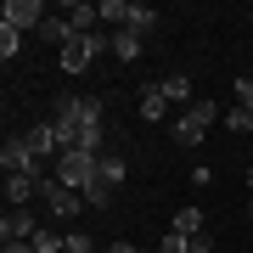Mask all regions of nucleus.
<instances>
[{
    "label": "nucleus",
    "instance_id": "nucleus-1",
    "mask_svg": "<svg viewBox=\"0 0 253 253\" xmlns=\"http://www.w3.org/2000/svg\"><path fill=\"white\" fill-rule=\"evenodd\" d=\"M107 51H113V34H107V28H96V34H73L56 56H62V68H68V73H84L96 56H107Z\"/></svg>",
    "mask_w": 253,
    "mask_h": 253
},
{
    "label": "nucleus",
    "instance_id": "nucleus-2",
    "mask_svg": "<svg viewBox=\"0 0 253 253\" xmlns=\"http://www.w3.org/2000/svg\"><path fill=\"white\" fill-rule=\"evenodd\" d=\"M158 11L129 6V0H101V28H135V34H152Z\"/></svg>",
    "mask_w": 253,
    "mask_h": 253
},
{
    "label": "nucleus",
    "instance_id": "nucleus-3",
    "mask_svg": "<svg viewBox=\"0 0 253 253\" xmlns=\"http://www.w3.org/2000/svg\"><path fill=\"white\" fill-rule=\"evenodd\" d=\"M96 169H101L96 152H62V158H56V180H62L68 191H84L96 180Z\"/></svg>",
    "mask_w": 253,
    "mask_h": 253
},
{
    "label": "nucleus",
    "instance_id": "nucleus-4",
    "mask_svg": "<svg viewBox=\"0 0 253 253\" xmlns=\"http://www.w3.org/2000/svg\"><path fill=\"white\" fill-rule=\"evenodd\" d=\"M214 118H219L214 101H191V107L180 113V124H174V141H180V146H203V135H208Z\"/></svg>",
    "mask_w": 253,
    "mask_h": 253
},
{
    "label": "nucleus",
    "instance_id": "nucleus-5",
    "mask_svg": "<svg viewBox=\"0 0 253 253\" xmlns=\"http://www.w3.org/2000/svg\"><path fill=\"white\" fill-rule=\"evenodd\" d=\"M45 17H51V11L40 6V0H6V6H0V23L17 28V34H28V28L40 34V28H45Z\"/></svg>",
    "mask_w": 253,
    "mask_h": 253
},
{
    "label": "nucleus",
    "instance_id": "nucleus-6",
    "mask_svg": "<svg viewBox=\"0 0 253 253\" xmlns=\"http://www.w3.org/2000/svg\"><path fill=\"white\" fill-rule=\"evenodd\" d=\"M40 203H45L56 219H73V214L84 208V191H68L62 180H51V174H45V180H40Z\"/></svg>",
    "mask_w": 253,
    "mask_h": 253
},
{
    "label": "nucleus",
    "instance_id": "nucleus-7",
    "mask_svg": "<svg viewBox=\"0 0 253 253\" xmlns=\"http://www.w3.org/2000/svg\"><path fill=\"white\" fill-rule=\"evenodd\" d=\"M40 231H45V225H40L28 208H6V219H0V242H34Z\"/></svg>",
    "mask_w": 253,
    "mask_h": 253
},
{
    "label": "nucleus",
    "instance_id": "nucleus-8",
    "mask_svg": "<svg viewBox=\"0 0 253 253\" xmlns=\"http://www.w3.org/2000/svg\"><path fill=\"white\" fill-rule=\"evenodd\" d=\"M0 169H6V174H40V158L28 152L23 135H11L6 146H0Z\"/></svg>",
    "mask_w": 253,
    "mask_h": 253
},
{
    "label": "nucleus",
    "instance_id": "nucleus-9",
    "mask_svg": "<svg viewBox=\"0 0 253 253\" xmlns=\"http://www.w3.org/2000/svg\"><path fill=\"white\" fill-rule=\"evenodd\" d=\"M40 180H45V174H6V203L11 208H28L40 197Z\"/></svg>",
    "mask_w": 253,
    "mask_h": 253
},
{
    "label": "nucleus",
    "instance_id": "nucleus-10",
    "mask_svg": "<svg viewBox=\"0 0 253 253\" xmlns=\"http://www.w3.org/2000/svg\"><path fill=\"white\" fill-rule=\"evenodd\" d=\"M62 17L73 34H96V23H101V6H84V0H68L62 6Z\"/></svg>",
    "mask_w": 253,
    "mask_h": 253
},
{
    "label": "nucleus",
    "instance_id": "nucleus-11",
    "mask_svg": "<svg viewBox=\"0 0 253 253\" xmlns=\"http://www.w3.org/2000/svg\"><path fill=\"white\" fill-rule=\"evenodd\" d=\"M23 141H28V152H34V158H51V152L62 158V146H56V129H51V124H28Z\"/></svg>",
    "mask_w": 253,
    "mask_h": 253
},
{
    "label": "nucleus",
    "instance_id": "nucleus-12",
    "mask_svg": "<svg viewBox=\"0 0 253 253\" xmlns=\"http://www.w3.org/2000/svg\"><path fill=\"white\" fill-rule=\"evenodd\" d=\"M124 174H129L124 152H101V169H96V180H101V186H107V191H118V186H124Z\"/></svg>",
    "mask_w": 253,
    "mask_h": 253
},
{
    "label": "nucleus",
    "instance_id": "nucleus-13",
    "mask_svg": "<svg viewBox=\"0 0 253 253\" xmlns=\"http://www.w3.org/2000/svg\"><path fill=\"white\" fill-rule=\"evenodd\" d=\"M113 56H118V62H135V56H141V34H135V28H113Z\"/></svg>",
    "mask_w": 253,
    "mask_h": 253
},
{
    "label": "nucleus",
    "instance_id": "nucleus-14",
    "mask_svg": "<svg viewBox=\"0 0 253 253\" xmlns=\"http://www.w3.org/2000/svg\"><path fill=\"white\" fill-rule=\"evenodd\" d=\"M40 40H45V45H56V51H62L68 40H73V28H68V17H62V11H56V17H45V28H40Z\"/></svg>",
    "mask_w": 253,
    "mask_h": 253
},
{
    "label": "nucleus",
    "instance_id": "nucleus-15",
    "mask_svg": "<svg viewBox=\"0 0 253 253\" xmlns=\"http://www.w3.org/2000/svg\"><path fill=\"white\" fill-rule=\"evenodd\" d=\"M169 231H180V236H197V231H208V225H203V208H197V203H186L180 214H174V225H169Z\"/></svg>",
    "mask_w": 253,
    "mask_h": 253
},
{
    "label": "nucleus",
    "instance_id": "nucleus-16",
    "mask_svg": "<svg viewBox=\"0 0 253 253\" xmlns=\"http://www.w3.org/2000/svg\"><path fill=\"white\" fill-rule=\"evenodd\" d=\"M169 113V96H163V84H146L141 90V118H163Z\"/></svg>",
    "mask_w": 253,
    "mask_h": 253
},
{
    "label": "nucleus",
    "instance_id": "nucleus-17",
    "mask_svg": "<svg viewBox=\"0 0 253 253\" xmlns=\"http://www.w3.org/2000/svg\"><path fill=\"white\" fill-rule=\"evenodd\" d=\"M163 96H169V101H191V79H186V73H163Z\"/></svg>",
    "mask_w": 253,
    "mask_h": 253
},
{
    "label": "nucleus",
    "instance_id": "nucleus-18",
    "mask_svg": "<svg viewBox=\"0 0 253 253\" xmlns=\"http://www.w3.org/2000/svg\"><path fill=\"white\" fill-rule=\"evenodd\" d=\"M62 248H68V236H56L51 225H45V231L34 236V253H62Z\"/></svg>",
    "mask_w": 253,
    "mask_h": 253
},
{
    "label": "nucleus",
    "instance_id": "nucleus-19",
    "mask_svg": "<svg viewBox=\"0 0 253 253\" xmlns=\"http://www.w3.org/2000/svg\"><path fill=\"white\" fill-rule=\"evenodd\" d=\"M17 51H23V34H17V28H6V23H0V56L11 62Z\"/></svg>",
    "mask_w": 253,
    "mask_h": 253
},
{
    "label": "nucleus",
    "instance_id": "nucleus-20",
    "mask_svg": "<svg viewBox=\"0 0 253 253\" xmlns=\"http://www.w3.org/2000/svg\"><path fill=\"white\" fill-rule=\"evenodd\" d=\"M62 253H96V236H84V231H68V248Z\"/></svg>",
    "mask_w": 253,
    "mask_h": 253
},
{
    "label": "nucleus",
    "instance_id": "nucleus-21",
    "mask_svg": "<svg viewBox=\"0 0 253 253\" xmlns=\"http://www.w3.org/2000/svg\"><path fill=\"white\" fill-rule=\"evenodd\" d=\"M158 253H191V236H180V231H169V236H163V242H158Z\"/></svg>",
    "mask_w": 253,
    "mask_h": 253
},
{
    "label": "nucleus",
    "instance_id": "nucleus-22",
    "mask_svg": "<svg viewBox=\"0 0 253 253\" xmlns=\"http://www.w3.org/2000/svg\"><path fill=\"white\" fill-rule=\"evenodd\" d=\"M225 124H231V129H242V135H253V113H248V107H231V113H225Z\"/></svg>",
    "mask_w": 253,
    "mask_h": 253
},
{
    "label": "nucleus",
    "instance_id": "nucleus-23",
    "mask_svg": "<svg viewBox=\"0 0 253 253\" xmlns=\"http://www.w3.org/2000/svg\"><path fill=\"white\" fill-rule=\"evenodd\" d=\"M236 107L253 113V79H236Z\"/></svg>",
    "mask_w": 253,
    "mask_h": 253
},
{
    "label": "nucleus",
    "instance_id": "nucleus-24",
    "mask_svg": "<svg viewBox=\"0 0 253 253\" xmlns=\"http://www.w3.org/2000/svg\"><path fill=\"white\" fill-rule=\"evenodd\" d=\"M0 253H34V242H6Z\"/></svg>",
    "mask_w": 253,
    "mask_h": 253
},
{
    "label": "nucleus",
    "instance_id": "nucleus-25",
    "mask_svg": "<svg viewBox=\"0 0 253 253\" xmlns=\"http://www.w3.org/2000/svg\"><path fill=\"white\" fill-rule=\"evenodd\" d=\"M107 253H141L135 242H107Z\"/></svg>",
    "mask_w": 253,
    "mask_h": 253
},
{
    "label": "nucleus",
    "instance_id": "nucleus-26",
    "mask_svg": "<svg viewBox=\"0 0 253 253\" xmlns=\"http://www.w3.org/2000/svg\"><path fill=\"white\" fill-rule=\"evenodd\" d=\"M248 191H253V169H248Z\"/></svg>",
    "mask_w": 253,
    "mask_h": 253
},
{
    "label": "nucleus",
    "instance_id": "nucleus-27",
    "mask_svg": "<svg viewBox=\"0 0 253 253\" xmlns=\"http://www.w3.org/2000/svg\"><path fill=\"white\" fill-rule=\"evenodd\" d=\"M248 219H253V203H248Z\"/></svg>",
    "mask_w": 253,
    "mask_h": 253
}]
</instances>
